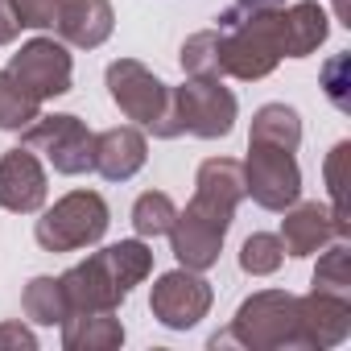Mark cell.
<instances>
[{"label":"cell","mask_w":351,"mask_h":351,"mask_svg":"<svg viewBox=\"0 0 351 351\" xmlns=\"http://www.w3.org/2000/svg\"><path fill=\"white\" fill-rule=\"evenodd\" d=\"M149 273H153V248L145 240H120L71 265L58 281L71 314H91V310H120L132 285H141Z\"/></svg>","instance_id":"obj_1"},{"label":"cell","mask_w":351,"mask_h":351,"mask_svg":"<svg viewBox=\"0 0 351 351\" xmlns=\"http://www.w3.org/2000/svg\"><path fill=\"white\" fill-rule=\"evenodd\" d=\"M240 343L248 351H310L302 326V298L289 289H261L240 302L228 330L211 335V347Z\"/></svg>","instance_id":"obj_2"},{"label":"cell","mask_w":351,"mask_h":351,"mask_svg":"<svg viewBox=\"0 0 351 351\" xmlns=\"http://www.w3.org/2000/svg\"><path fill=\"white\" fill-rule=\"evenodd\" d=\"M215 29H219V71L240 83H256V79L273 75L277 62L285 58L281 9L240 13L232 5L215 17Z\"/></svg>","instance_id":"obj_3"},{"label":"cell","mask_w":351,"mask_h":351,"mask_svg":"<svg viewBox=\"0 0 351 351\" xmlns=\"http://www.w3.org/2000/svg\"><path fill=\"white\" fill-rule=\"evenodd\" d=\"M236 95L223 87V79H195L186 75L182 87H169V120H165V141L173 136H203L219 141L236 128Z\"/></svg>","instance_id":"obj_4"},{"label":"cell","mask_w":351,"mask_h":351,"mask_svg":"<svg viewBox=\"0 0 351 351\" xmlns=\"http://www.w3.org/2000/svg\"><path fill=\"white\" fill-rule=\"evenodd\" d=\"M108 223H112V211L99 191H71L50 211H42V219L34 223V240L46 252H79L99 244Z\"/></svg>","instance_id":"obj_5"},{"label":"cell","mask_w":351,"mask_h":351,"mask_svg":"<svg viewBox=\"0 0 351 351\" xmlns=\"http://www.w3.org/2000/svg\"><path fill=\"white\" fill-rule=\"evenodd\" d=\"M104 83H108V95L112 104L136 124V128H149L153 136L165 141V120H169V87L136 58H116L108 71H104Z\"/></svg>","instance_id":"obj_6"},{"label":"cell","mask_w":351,"mask_h":351,"mask_svg":"<svg viewBox=\"0 0 351 351\" xmlns=\"http://www.w3.org/2000/svg\"><path fill=\"white\" fill-rule=\"evenodd\" d=\"M240 169H244V195L265 211H285L302 199V169L289 149L248 141V157L240 161Z\"/></svg>","instance_id":"obj_7"},{"label":"cell","mask_w":351,"mask_h":351,"mask_svg":"<svg viewBox=\"0 0 351 351\" xmlns=\"http://www.w3.org/2000/svg\"><path fill=\"white\" fill-rule=\"evenodd\" d=\"M21 145L42 153L54 173H87L91 169V149H95V132L71 116V112H58V116H38L25 132H21Z\"/></svg>","instance_id":"obj_8"},{"label":"cell","mask_w":351,"mask_h":351,"mask_svg":"<svg viewBox=\"0 0 351 351\" xmlns=\"http://www.w3.org/2000/svg\"><path fill=\"white\" fill-rule=\"evenodd\" d=\"M215 293H211V281L195 269H169L153 281V293H149V310L161 326L169 330H191L207 318Z\"/></svg>","instance_id":"obj_9"},{"label":"cell","mask_w":351,"mask_h":351,"mask_svg":"<svg viewBox=\"0 0 351 351\" xmlns=\"http://www.w3.org/2000/svg\"><path fill=\"white\" fill-rule=\"evenodd\" d=\"M9 75H13L34 99H58V95L71 91L75 58H71L66 42H58V38H34V42H25V46L9 58Z\"/></svg>","instance_id":"obj_10"},{"label":"cell","mask_w":351,"mask_h":351,"mask_svg":"<svg viewBox=\"0 0 351 351\" xmlns=\"http://www.w3.org/2000/svg\"><path fill=\"white\" fill-rule=\"evenodd\" d=\"M244 199V169L236 157H207L195 173V199L186 203L195 215L211 219L215 228H232L236 207Z\"/></svg>","instance_id":"obj_11"},{"label":"cell","mask_w":351,"mask_h":351,"mask_svg":"<svg viewBox=\"0 0 351 351\" xmlns=\"http://www.w3.org/2000/svg\"><path fill=\"white\" fill-rule=\"evenodd\" d=\"M347 236H351V223L335 219L330 207H322V203H293V207H285V219H281V248H285V256H314L330 240H347Z\"/></svg>","instance_id":"obj_12"},{"label":"cell","mask_w":351,"mask_h":351,"mask_svg":"<svg viewBox=\"0 0 351 351\" xmlns=\"http://www.w3.org/2000/svg\"><path fill=\"white\" fill-rule=\"evenodd\" d=\"M46 203V169L34 149H9L0 157V207L13 215H34Z\"/></svg>","instance_id":"obj_13"},{"label":"cell","mask_w":351,"mask_h":351,"mask_svg":"<svg viewBox=\"0 0 351 351\" xmlns=\"http://www.w3.org/2000/svg\"><path fill=\"white\" fill-rule=\"evenodd\" d=\"M149 157V141L136 124H116L95 132V149H91V169L108 182H128L132 173L145 165Z\"/></svg>","instance_id":"obj_14"},{"label":"cell","mask_w":351,"mask_h":351,"mask_svg":"<svg viewBox=\"0 0 351 351\" xmlns=\"http://www.w3.org/2000/svg\"><path fill=\"white\" fill-rule=\"evenodd\" d=\"M165 236H169V248H173V256H178L182 269L207 273L211 265H219V252H223V236L228 232L186 207V211L173 215V223H169Z\"/></svg>","instance_id":"obj_15"},{"label":"cell","mask_w":351,"mask_h":351,"mask_svg":"<svg viewBox=\"0 0 351 351\" xmlns=\"http://www.w3.org/2000/svg\"><path fill=\"white\" fill-rule=\"evenodd\" d=\"M302 326H306L310 351L339 347V343L351 335V293L310 289V293L302 298Z\"/></svg>","instance_id":"obj_16"},{"label":"cell","mask_w":351,"mask_h":351,"mask_svg":"<svg viewBox=\"0 0 351 351\" xmlns=\"http://www.w3.org/2000/svg\"><path fill=\"white\" fill-rule=\"evenodd\" d=\"M116 29V13L108 0H66L58 21H54V38L75 46V50H95L112 38Z\"/></svg>","instance_id":"obj_17"},{"label":"cell","mask_w":351,"mask_h":351,"mask_svg":"<svg viewBox=\"0 0 351 351\" xmlns=\"http://www.w3.org/2000/svg\"><path fill=\"white\" fill-rule=\"evenodd\" d=\"M281 34H285V58H310L330 34V17L318 0L281 5Z\"/></svg>","instance_id":"obj_18"},{"label":"cell","mask_w":351,"mask_h":351,"mask_svg":"<svg viewBox=\"0 0 351 351\" xmlns=\"http://www.w3.org/2000/svg\"><path fill=\"white\" fill-rule=\"evenodd\" d=\"M62 347L66 351H112L124 343V322L116 310H91V314H66L62 322Z\"/></svg>","instance_id":"obj_19"},{"label":"cell","mask_w":351,"mask_h":351,"mask_svg":"<svg viewBox=\"0 0 351 351\" xmlns=\"http://www.w3.org/2000/svg\"><path fill=\"white\" fill-rule=\"evenodd\" d=\"M248 141H261V145H277V149L298 153V145H302V116L289 104H265L252 116Z\"/></svg>","instance_id":"obj_20"},{"label":"cell","mask_w":351,"mask_h":351,"mask_svg":"<svg viewBox=\"0 0 351 351\" xmlns=\"http://www.w3.org/2000/svg\"><path fill=\"white\" fill-rule=\"evenodd\" d=\"M21 310H25V318L38 322V326L62 322V318L71 314L66 293H62V281H58V277H34V281L25 285V293H21Z\"/></svg>","instance_id":"obj_21"},{"label":"cell","mask_w":351,"mask_h":351,"mask_svg":"<svg viewBox=\"0 0 351 351\" xmlns=\"http://www.w3.org/2000/svg\"><path fill=\"white\" fill-rule=\"evenodd\" d=\"M42 116V99H34L9 71H0V132H25Z\"/></svg>","instance_id":"obj_22"},{"label":"cell","mask_w":351,"mask_h":351,"mask_svg":"<svg viewBox=\"0 0 351 351\" xmlns=\"http://www.w3.org/2000/svg\"><path fill=\"white\" fill-rule=\"evenodd\" d=\"M182 71L195 75V79H223L219 71V29H199L182 42V54H178Z\"/></svg>","instance_id":"obj_23"},{"label":"cell","mask_w":351,"mask_h":351,"mask_svg":"<svg viewBox=\"0 0 351 351\" xmlns=\"http://www.w3.org/2000/svg\"><path fill=\"white\" fill-rule=\"evenodd\" d=\"M173 215H178V207H173V199L165 191H145L136 203H132V228L141 240H153V236H165Z\"/></svg>","instance_id":"obj_24"},{"label":"cell","mask_w":351,"mask_h":351,"mask_svg":"<svg viewBox=\"0 0 351 351\" xmlns=\"http://www.w3.org/2000/svg\"><path fill=\"white\" fill-rule=\"evenodd\" d=\"M281 261H285V248H281V236L273 232H252L240 244V269L248 277H269L281 269Z\"/></svg>","instance_id":"obj_25"},{"label":"cell","mask_w":351,"mask_h":351,"mask_svg":"<svg viewBox=\"0 0 351 351\" xmlns=\"http://www.w3.org/2000/svg\"><path fill=\"white\" fill-rule=\"evenodd\" d=\"M314 289H326V293H351V252H347V240H330L326 252L318 256L314 265Z\"/></svg>","instance_id":"obj_26"},{"label":"cell","mask_w":351,"mask_h":351,"mask_svg":"<svg viewBox=\"0 0 351 351\" xmlns=\"http://www.w3.org/2000/svg\"><path fill=\"white\" fill-rule=\"evenodd\" d=\"M347 157H351V145L339 141V145L326 153V165H322L326 191H330V215L343 219V223H347Z\"/></svg>","instance_id":"obj_27"},{"label":"cell","mask_w":351,"mask_h":351,"mask_svg":"<svg viewBox=\"0 0 351 351\" xmlns=\"http://www.w3.org/2000/svg\"><path fill=\"white\" fill-rule=\"evenodd\" d=\"M9 5H13V17L21 21V29H54L66 0H9Z\"/></svg>","instance_id":"obj_28"},{"label":"cell","mask_w":351,"mask_h":351,"mask_svg":"<svg viewBox=\"0 0 351 351\" xmlns=\"http://www.w3.org/2000/svg\"><path fill=\"white\" fill-rule=\"evenodd\" d=\"M347 71H351V54H335L326 66H322V87H326V99L339 108V112H351V99H347Z\"/></svg>","instance_id":"obj_29"},{"label":"cell","mask_w":351,"mask_h":351,"mask_svg":"<svg viewBox=\"0 0 351 351\" xmlns=\"http://www.w3.org/2000/svg\"><path fill=\"white\" fill-rule=\"evenodd\" d=\"M0 347H25V351H34L38 347V335L29 330V326H21V322H0Z\"/></svg>","instance_id":"obj_30"},{"label":"cell","mask_w":351,"mask_h":351,"mask_svg":"<svg viewBox=\"0 0 351 351\" xmlns=\"http://www.w3.org/2000/svg\"><path fill=\"white\" fill-rule=\"evenodd\" d=\"M17 34H21V21L13 17V5H9V0H0V46H9Z\"/></svg>","instance_id":"obj_31"},{"label":"cell","mask_w":351,"mask_h":351,"mask_svg":"<svg viewBox=\"0 0 351 351\" xmlns=\"http://www.w3.org/2000/svg\"><path fill=\"white\" fill-rule=\"evenodd\" d=\"M285 0H236L240 13H269V9H281Z\"/></svg>","instance_id":"obj_32"},{"label":"cell","mask_w":351,"mask_h":351,"mask_svg":"<svg viewBox=\"0 0 351 351\" xmlns=\"http://www.w3.org/2000/svg\"><path fill=\"white\" fill-rule=\"evenodd\" d=\"M335 21L339 25H351V0H335Z\"/></svg>","instance_id":"obj_33"}]
</instances>
